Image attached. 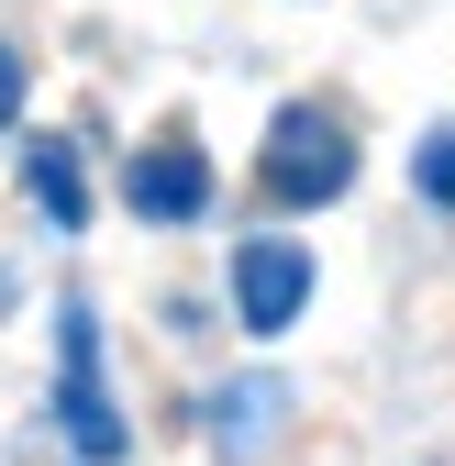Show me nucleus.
Masks as SVG:
<instances>
[{
    "label": "nucleus",
    "mask_w": 455,
    "mask_h": 466,
    "mask_svg": "<svg viewBox=\"0 0 455 466\" xmlns=\"http://www.w3.org/2000/svg\"><path fill=\"white\" fill-rule=\"evenodd\" d=\"M256 178H267L278 211H322V200H345V189H356V145H345V123H333V111L300 100V111H278V123H267Z\"/></svg>",
    "instance_id": "nucleus-1"
},
{
    "label": "nucleus",
    "mask_w": 455,
    "mask_h": 466,
    "mask_svg": "<svg viewBox=\"0 0 455 466\" xmlns=\"http://www.w3.org/2000/svg\"><path fill=\"white\" fill-rule=\"evenodd\" d=\"M56 344H67L56 422H67V444H78L89 466H111V455H123V411H111V389H100V333H89V311H56Z\"/></svg>",
    "instance_id": "nucleus-2"
},
{
    "label": "nucleus",
    "mask_w": 455,
    "mask_h": 466,
    "mask_svg": "<svg viewBox=\"0 0 455 466\" xmlns=\"http://www.w3.org/2000/svg\"><path fill=\"white\" fill-rule=\"evenodd\" d=\"M278 411H289V389H278V378H245V389H222V400H211V444H222V455H267Z\"/></svg>",
    "instance_id": "nucleus-5"
},
{
    "label": "nucleus",
    "mask_w": 455,
    "mask_h": 466,
    "mask_svg": "<svg viewBox=\"0 0 455 466\" xmlns=\"http://www.w3.org/2000/svg\"><path fill=\"white\" fill-rule=\"evenodd\" d=\"M23 189H34V200L56 211V233H78V222H89V178H78V145H34V156H23Z\"/></svg>",
    "instance_id": "nucleus-6"
},
{
    "label": "nucleus",
    "mask_w": 455,
    "mask_h": 466,
    "mask_svg": "<svg viewBox=\"0 0 455 466\" xmlns=\"http://www.w3.org/2000/svg\"><path fill=\"white\" fill-rule=\"evenodd\" d=\"M12 123H23V56L0 45V134H12Z\"/></svg>",
    "instance_id": "nucleus-8"
},
{
    "label": "nucleus",
    "mask_w": 455,
    "mask_h": 466,
    "mask_svg": "<svg viewBox=\"0 0 455 466\" xmlns=\"http://www.w3.org/2000/svg\"><path fill=\"white\" fill-rule=\"evenodd\" d=\"M311 300V256L289 245V233H256V245H234V322L245 333H289Z\"/></svg>",
    "instance_id": "nucleus-3"
},
{
    "label": "nucleus",
    "mask_w": 455,
    "mask_h": 466,
    "mask_svg": "<svg viewBox=\"0 0 455 466\" xmlns=\"http://www.w3.org/2000/svg\"><path fill=\"white\" fill-rule=\"evenodd\" d=\"M123 200H134L145 222H200V211H211V167H200L189 145H145V156L123 167Z\"/></svg>",
    "instance_id": "nucleus-4"
},
{
    "label": "nucleus",
    "mask_w": 455,
    "mask_h": 466,
    "mask_svg": "<svg viewBox=\"0 0 455 466\" xmlns=\"http://www.w3.org/2000/svg\"><path fill=\"white\" fill-rule=\"evenodd\" d=\"M411 178H422V200H444V211H455V134H433V145L411 156Z\"/></svg>",
    "instance_id": "nucleus-7"
}]
</instances>
